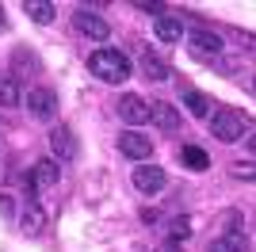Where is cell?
Listing matches in <instances>:
<instances>
[{
	"instance_id": "obj_1",
	"label": "cell",
	"mask_w": 256,
	"mask_h": 252,
	"mask_svg": "<svg viewBox=\"0 0 256 252\" xmlns=\"http://www.w3.org/2000/svg\"><path fill=\"white\" fill-rule=\"evenodd\" d=\"M88 69L100 76V80L107 84H122L130 76V58L118 50H96L92 58H88Z\"/></svg>"
},
{
	"instance_id": "obj_2",
	"label": "cell",
	"mask_w": 256,
	"mask_h": 252,
	"mask_svg": "<svg viewBox=\"0 0 256 252\" xmlns=\"http://www.w3.org/2000/svg\"><path fill=\"white\" fill-rule=\"evenodd\" d=\"M210 130L218 142H241V134H245V118L237 115V111H230V107H218L210 115Z\"/></svg>"
},
{
	"instance_id": "obj_3",
	"label": "cell",
	"mask_w": 256,
	"mask_h": 252,
	"mask_svg": "<svg viewBox=\"0 0 256 252\" xmlns=\"http://www.w3.org/2000/svg\"><path fill=\"white\" fill-rule=\"evenodd\" d=\"M73 27L80 34H88V38H96V42H104L107 34H111V23H107L104 16H96V12H88V8H76L73 12Z\"/></svg>"
},
{
	"instance_id": "obj_4",
	"label": "cell",
	"mask_w": 256,
	"mask_h": 252,
	"mask_svg": "<svg viewBox=\"0 0 256 252\" xmlns=\"http://www.w3.org/2000/svg\"><path fill=\"white\" fill-rule=\"evenodd\" d=\"M58 176H62V168H58V160H38V164L31 168V180H27V195H38V191L54 188L58 184Z\"/></svg>"
},
{
	"instance_id": "obj_5",
	"label": "cell",
	"mask_w": 256,
	"mask_h": 252,
	"mask_svg": "<svg viewBox=\"0 0 256 252\" xmlns=\"http://www.w3.org/2000/svg\"><path fill=\"white\" fill-rule=\"evenodd\" d=\"M118 153L130 160H146V157H153V142L146 134H138V130H126V134H118Z\"/></svg>"
},
{
	"instance_id": "obj_6",
	"label": "cell",
	"mask_w": 256,
	"mask_h": 252,
	"mask_svg": "<svg viewBox=\"0 0 256 252\" xmlns=\"http://www.w3.org/2000/svg\"><path fill=\"white\" fill-rule=\"evenodd\" d=\"M27 107H31L34 118L50 122V118L58 115V96H54L50 88H31V92H27Z\"/></svg>"
},
{
	"instance_id": "obj_7",
	"label": "cell",
	"mask_w": 256,
	"mask_h": 252,
	"mask_svg": "<svg viewBox=\"0 0 256 252\" xmlns=\"http://www.w3.org/2000/svg\"><path fill=\"white\" fill-rule=\"evenodd\" d=\"M134 188H138L142 195H157V191L164 188V168H157V164L134 168Z\"/></svg>"
},
{
	"instance_id": "obj_8",
	"label": "cell",
	"mask_w": 256,
	"mask_h": 252,
	"mask_svg": "<svg viewBox=\"0 0 256 252\" xmlns=\"http://www.w3.org/2000/svg\"><path fill=\"white\" fill-rule=\"evenodd\" d=\"M188 42H192V54H195V58H203V62H210V58L222 54V38L210 34V31H192Z\"/></svg>"
},
{
	"instance_id": "obj_9",
	"label": "cell",
	"mask_w": 256,
	"mask_h": 252,
	"mask_svg": "<svg viewBox=\"0 0 256 252\" xmlns=\"http://www.w3.org/2000/svg\"><path fill=\"white\" fill-rule=\"evenodd\" d=\"M50 149H54V157L58 160H73L76 157V138L69 126H54L50 130Z\"/></svg>"
},
{
	"instance_id": "obj_10",
	"label": "cell",
	"mask_w": 256,
	"mask_h": 252,
	"mask_svg": "<svg viewBox=\"0 0 256 252\" xmlns=\"http://www.w3.org/2000/svg\"><path fill=\"white\" fill-rule=\"evenodd\" d=\"M118 115L126 118L130 126H142V122H150V104L142 96H122L118 100Z\"/></svg>"
},
{
	"instance_id": "obj_11",
	"label": "cell",
	"mask_w": 256,
	"mask_h": 252,
	"mask_svg": "<svg viewBox=\"0 0 256 252\" xmlns=\"http://www.w3.org/2000/svg\"><path fill=\"white\" fill-rule=\"evenodd\" d=\"M150 118L160 126V130H164V134L180 130V111H176L172 104H160V100H157V104H150Z\"/></svg>"
},
{
	"instance_id": "obj_12",
	"label": "cell",
	"mask_w": 256,
	"mask_h": 252,
	"mask_svg": "<svg viewBox=\"0 0 256 252\" xmlns=\"http://www.w3.org/2000/svg\"><path fill=\"white\" fill-rule=\"evenodd\" d=\"M245 248H248L245 233L230 230V233H222V237H214V241H210V248H206V252H245Z\"/></svg>"
},
{
	"instance_id": "obj_13",
	"label": "cell",
	"mask_w": 256,
	"mask_h": 252,
	"mask_svg": "<svg viewBox=\"0 0 256 252\" xmlns=\"http://www.w3.org/2000/svg\"><path fill=\"white\" fill-rule=\"evenodd\" d=\"M20 222H23V233H31V237H38V233L46 230V214H42V206H38V202H27Z\"/></svg>"
},
{
	"instance_id": "obj_14",
	"label": "cell",
	"mask_w": 256,
	"mask_h": 252,
	"mask_svg": "<svg viewBox=\"0 0 256 252\" xmlns=\"http://www.w3.org/2000/svg\"><path fill=\"white\" fill-rule=\"evenodd\" d=\"M153 31H157L160 42H180L184 38V23H180V16H160Z\"/></svg>"
},
{
	"instance_id": "obj_15",
	"label": "cell",
	"mask_w": 256,
	"mask_h": 252,
	"mask_svg": "<svg viewBox=\"0 0 256 252\" xmlns=\"http://www.w3.org/2000/svg\"><path fill=\"white\" fill-rule=\"evenodd\" d=\"M23 104V88L16 76H4L0 80V107H20Z\"/></svg>"
},
{
	"instance_id": "obj_16",
	"label": "cell",
	"mask_w": 256,
	"mask_h": 252,
	"mask_svg": "<svg viewBox=\"0 0 256 252\" xmlns=\"http://www.w3.org/2000/svg\"><path fill=\"white\" fill-rule=\"evenodd\" d=\"M142 73H146V80H168V65L153 54H142Z\"/></svg>"
},
{
	"instance_id": "obj_17",
	"label": "cell",
	"mask_w": 256,
	"mask_h": 252,
	"mask_svg": "<svg viewBox=\"0 0 256 252\" xmlns=\"http://www.w3.org/2000/svg\"><path fill=\"white\" fill-rule=\"evenodd\" d=\"M180 160H184L188 168H195V172L210 168V157H206V153H203L199 146H184V149H180Z\"/></svg>"
},
{
	"instance_id": "obj_18",
	"label": "cell",
	"mask_w": 256,
	"mask_h": 252,
	"mask_svg": "<svg viewBox=\"0 0 256 252\" xmlns=\"http://www.w3.org/2000/svg\"><path fill=\"white\" fill-rule=\"evenodd\" d=\"M184 104H188V111H192L195 118H206V115H210V100H206L203 92H188V96H184Z\"/></svg>"
},
{
	"instance_id": "obj_19",
	"label": "cell",
	"mask_w": 256,
	"mask_h": 252,
	"mask_svg": "<svg viewBox=\"0 0 256 252\" xmlns=\"http://www.w3.org/2000/svg\"><path fill=\"white\" fill-rule=\"evenodd\" d=\"M23 8H27V16H31L34 23H50L54 20V4H46V0H27Z\"/></svg>"
},
{
	"instance_id": "obj_20",
	"label": "cell",
	"mask_w": 256,
	"mask_h": 252,
	"mask_svg": "<svg viewBox=\"0 0 256 252\" xmlns=\"http://www.w3.org/2000/svg\"><path fill=\"white\" fill-rule=\"evenodd\" d=\"M188 237H192V218H172L168 241H188Z\"/></svg>"
},
{
	"instance_id": "obj_21",
	"label": "cell",
	"mask_w": 256,
	"mask_h": 252,
	"mask_svg": "<svg viewBox=\"0 0 256 252\" xmlns=\"http://www.w3.org/2000/svg\"><path fill=\"white\" fill-rule=\"evenodd\" d=\"M237 176H241V180H252V160H245V164H237Z\"/></svg>"
},
{
	"instance_id": "obj_22",
	"label": "cell",
	"mask_w": 256,
	"mask_h": 252,
	"mask_svg": "<svg viewBox=\"0 0 256 252\" xmlns=\"http://www.w3.org/2000/svg\"><path fill=\"white\" fill-rule=\"evenodd\" d=\"M0 27H4V8H0Z\"/></svg>"
}]
</instances>
